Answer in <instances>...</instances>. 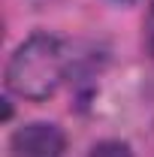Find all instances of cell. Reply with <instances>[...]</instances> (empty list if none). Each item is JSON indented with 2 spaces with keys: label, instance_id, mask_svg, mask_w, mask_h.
<instances>
[{
  "label": "cell",
  "instance_id": "obj_4",
  "mask_svg": "<svg viewBox=\"0 0 154 157\" xmlns=\"http://www.w3.org/2000/svg\"><path fill=\"white\" fill-rule=\"evenodd\" d=\"M145 45L154 55V0L148 3V15H145Z\"/></svg>",
  "mask_w": 154,
  "mask_h": 157
},
{
  "label": "cell",
  "instance_id": "obj_2",
  "mask_svg": "<svg viewBox=\"0 0 154 157\" xmlns=\"http://www.w3.org/2000/svg\"><path fill=\"white\" fill-rule=\"evenodd\" d=\"M64 145H67V139L60 133V127L45 124V121L24 124L9 139V148L15 157H60Z\"/></svg>",
  "mask_w": 154,
  "mask_h": 157
},
{
  "label": "cell",
  "instance_id": "obj_3",
  "mask_svg": "<svg viewBox=\"0 0 154 157\" xmlns=\"http://www.w3.org/2000/svg\"><path fill=\"white\" fill-rule=\"evenodd\" d=\"M88 157H130V148L124 142H100L91 148Z\"/></svg>",
  "mask_w": 154,
  "mask_h": 157
},
{
  "label": "cell",
  "instance_id": "obj_1",
  "mask_svg": "<svg viewBox=\"0 0 154 157\" xmlns=\"http://www.w3.org/2000/svg\"><path fill=\"white\" fill-rule=\"evenodd\" d=\"M67 78L64 42L52 33H33L24 39L6 63V88L27 100L52 97Z\"/></svg>",
  "mask_w": 154,
  "mask_h": 157
}]
</instances>
